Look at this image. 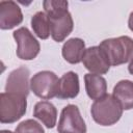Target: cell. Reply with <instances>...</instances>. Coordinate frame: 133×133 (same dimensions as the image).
<instances>
[{"mask_svg": "<svg viewBox=\"0 0 133 133\" xmlns=\"http://www.w3.org/2000/svg\"><path fill=\"white\" fill-rule=\"evenodd\" d=\"M84 82L85 90L89 99L97 101L107 95V82L101 75L87 73L84 75Z\"/></svg>", "mask_w": 133, "mask_h": 133, "instance_id": "4fadbf2b", "label": "cell"}, {"mask_svg": "<svg viewBox=\"0 0 133 133\" xmlns=\"http://www.w3.org/2000/svg\"><path fill=\"white\" fill-rule=\"evenodd\" d=\"M128 71H129V73H130L131 75H133V58H132V59L130 60V62H129Z\"/></svg>", "mask_w": 133, "mask_h": 133, "instance_id": "d6986e66", "label": "cell"}, {"mask_svg": "<svg viewBox=\"0 0 133 133\" xmlns=\"http://www.w3.org/2000/svg\"><path fill=\"white\" fill-rule=\"evenodd\" d=\"M33 116L39 119L47 128L52 129L57 122V109L49 101H39L34 105Z\"/></svg>", "mask_w": 133, "mask_h": 133, "instance_id": "5bb4252c", "label": "cell"}, {"mask_svg": "<svg viewBox=\"0 0 133 133\" xmlns=\"http://www.w3.org/2000/svg\"><path fill=\"white\" fill-rule=\"evenodd\" d=\"M87 128L79 108L74 104L64 106L57 125L58 133H86Z\"/></svg>", "mask_w": 133, "mask_h": 133, "instance_id": "52a82bcc", "label": "cell"}, {"mask_svg": "<svg viewBox=\"0 0 133 133\" xmlns=\"http://www.w3.org/2000/svg\"><path fill=\"white\" fill-rule=\"evenodd\" d=\"M16 133H45V130L38 122L29 118L21 122L17 126Z\"/></svg>", "mask_w": 133, "mask_h": 133, "instance_id": "e0dca14e", "label": "cell"}, {"mask_svg": "<svg viewBox=\"0 0 133 133\" xmlns=\"http://www.w3.org/2000/svg\"><path fill=\"white\" fill-rule=\"evenodd\" d=\"M30 89L41 99L49 100L55 98L59 89V79L52 71H41L31 78Z\"/></svg>", "mask_w": 133, "mask_h": 133, "instance_id": "5b68a950", "label": "cell"}, {"mask_svg": "<svg viewBox=\"0 0 133 133\" xmlns=\"http://www.w3.org/2000/svg\"><path fill=\"white\" fill-rule=\"evenodd\" d=\"M30 72L26 66H20L11 71L7 77L5 91L21 95L27 98L30 90Z\"/></svg>", "mask_w": 133, "mask_h": 133, "instance_id": "9c48e42d", "label": "cell"}, {"mask_svg": "<svg viewBox=\"0 0 133 133\" xmlns=\"http://www.w3.org/2000/svg\"><path fill=\"white\" fill-rule=\"evenodd\" d=\"M31 27L35 35L42 39H47L50 33V24L45 11H37L31 18Z\"/></svg>", "mask_w": 133, "mask_h": 133, "instance_id": "2e32d148", "label": "cell"}, {"mask_svg": "<svg viewBox=\"0 0 133 133\" xmlns=\"http://www.w3.org/2000/svg\"><path fill=\"white\" fill-rule=\"evenodd\" d=\"M0 133H14V132L10 131V130H1Z\"/></svg>", "mask_w": 133, "mask_h": 133, "instance_id": "ffe728a7", "label": "cell"}, {"mask_svg": "<svg viewBox=\"0 0 133 133\" xmlns=\"http://www.w3.org/2000/svg\"><path fill=\"white\" fill-rule=\"evenodd\" d=\"M82 63L87 71L96 75H104L108 73L111 66L105 53L99 46H92L85 50Z\"/></svg>", "mask_w": 133, "mask_h": 133, "instance_id": "ba28073f", "label": "cell"}, {"mask_svg": "<svg viewBox=\"0 0 133 133\" xmlns=\"http://www.w3.org/2000/svg\"><path fill=\"white\" fill-rule=\"evenodd\" d=\"M85 50V43L83 39L79 37H72L63 44L61 54L65 61L71 64H77L82 62Z\"/></svg>", "mask_w": 133, "mask_h": 133, "instance_id": "7c38bea8", "label": "cell"}, {"mask_svg": "<svg viewBox=\"0 0 133 133\" xmlns=\"http://www.w3.org/2000/svg\"><path fill=\"white\" fill-rule=\"evenodd\" d=\"M105 53L110 65L116 66L133 58V38L127 35L106 38L99 45Z\"/></svg>", "mask_w": 133, "mask_h": 133, "instance_id": "7a4b0ae2", "label": "cell"}, {"mask_svg": "<svg viewBox=\"0 0 133 133\" xmlns=\"http://www.w3.org/2000/svg\"><path fill=\"white\" fill-rule=\"evenodd\" d=\"M27 110L26 97L1 92L0 95V122L2 124H12L19 121Z\"/></svg>", "mask_w": 133, "mask_h": 133, "instance_id": "277c9868", "label": "cell"}, {"mask_svg": "<svg viewBox=\"0 0 133 133\" xmlns=\"http://www.w3.org/2000/svg\"><path fill=\"white\" fill-rule=\"evenodd\" d=\"M124 109L118 101L112 95H106L103 98L95 101L90 108V113L94 121L101 126H112L116 124Z\"/></svg>", "mask_w": 133, "mask_h": 133, "instance_id": "3957f363", "label": "cell"}, {"mask_svg": "<svg viewBox=\"0 0 133 133\" xmlns=\"http://www.w3.org/2000/svg\"><path fill=\"white\" fill-rule=\"evenodd\" d=\"M12 36L17 43V56L22 60L34 59L39 51L41 45L27 27H21L12 32Z\"/></svg>", "mask_w": 133, "mask_h": 133, "instance_id": "8992f818", "label": "cell"}, {"mask_svg": "<svg viewBox=\"0 0 133 133\" xmlns=\"http://www.w3.org/2000/svg\"><path fill=\"white\" fill-rule=\"evenodd\" d=\"M80 84L78 74L70 71L59 78V89L57 98L61 100L74 99L79 95Z\"/></svg>", "mask_w": 133, "mask_h": 133, "instance_id": "8fae6325", "label": "cell"}, {"mask_svg": "<svg viewBox=\"0 0 133 133\" xmlns=\"http://www.w3.org/2000/svg\"><path fill=\"white\" fill-rule=\"evenodd\" d=\"M23 22V14L20 6L11 0L0 1V28L9 30Z\"/></svg>", "mask_w": 133, "mask_h": 133, "instance_id": "30bf717a", "label": "cell"}, {"mask_svg": "<svg viewBox=\"0 0 133 133\" xmlns=\"http://www.w3.org/2000/svg\"><path fill=\"white\" fill-rule=\"evenodd\" d=\"M128 26H129V29L133 32V11H131L130 16H129V19H128Z\"/></svg>", "mask_w": 133, "mask_h": 133, "instance_id": "ac0fdd59", "label": "cell"}, {"mask_svg": "<svg viewBox=\"0 0 133 133\" xmlns=\"http://www.w3.org/2000/svg\"><path fill=\"white\" fill-rule=\"evenodd\" d=\"M132 133H133V131H132Z\"/></svg>", "mask_w": 133, "mask_h": 133, "instance_id": "44dd1931", "label": "cell"}, {"mask_svg": "<svg viewBox=\"0 0 133 133\" xmlns=\"http://www.w3.org/2000/svg\"><path fill=\"white\" fill-rule=\"evenodd\" d=\"M45 12L50 24L51 37L57 42H63L73 31L74 21L68 10L69 2L63 0H46L43 2Z\"/></svg>", "mask_w": 133, "mask_h": 133, "instance_id": "6da1fadb", "label": "cell"}, {"mask_svg": "<svg viewBox=\"0 0 133 133\" xmlns=\"http://www.w3.org/2000/svg\"><path fill=\"white\" fill-rule=\"evenodd\" d=\"M112 96L118 101L124 110H130L133 108V81L121 80L118 81L112 91Z\"/></svg>", "mask_w": 133, "mask_h": 133, "instance_id": "9a60e30c", "label": "cell"}]
</instances>
